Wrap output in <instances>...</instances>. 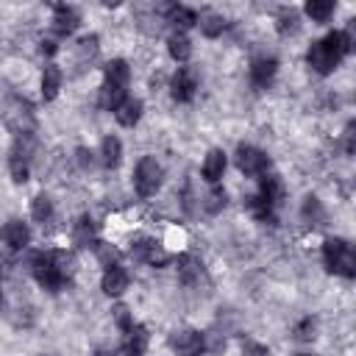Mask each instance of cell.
I'll use <instances>...</instances> for the list:
<instances>
[{"mask_svg":"<svg viewBox=\"0 0 356 356\" xmlns=\"http://www.w3.org/2000/svg\"><path fill=\"white\" fill-rule=\"evenodd\" d=\"M28 270L47 292H61L75 275V256L70 250H36L28 259Z\"/></svg>","mask_w":356,"mask_h":356,"instance_id":"1","label":"cell"},{"mask_svg":"<svg viewBox=\"0 0 356 356\" xmlns=\"http://www.w3.org/2000/svg\"><path fill=\"white\" fill-rule=\"evenodd\" d=\"M345 56H348V47H345L342 31H331L323 39L312 42V47L306 50V64L317 75H331Z\"/></svg>","mask_w":356,"mask_h":356,"instance_id":"2","label":"cell"},{"mask_svg":"<svg viewBox=\"0 0 356 356\" xmlns=\"http://www.w3.org/2000/svg\"><path fill=\"white\" fill-rule=\"evenodd\" d=\"M323 267L339 278H356V242L328 236L323 242Z\"/></svg>","mask_w":356,"mask_h":356,"instance_id":"3","label":"cell"},{"mask_svg":"<svg viewBox=\"0 0 356 356\" xmlns=\"http://www.w3.org/2000/svg\"><path fill=\"white\" fill-rule=\"evenodd\" d=\"M164 181V167L159 164L156 156H142L136 170H134V189L139 197H153L161 189Z\"/></svg>","mask_w":356,"mask_h":356,"instance_id":"4","label":"cell"},{"mask_svg":"<svg viewBox=\"0 0 356 356\" xmlns=\"http://www.w3.org/2000/svg\"><path fill=\"white\" fill-rule=\"evenodd\" d=\"M234 161H236V170L242 172V175H248V178H261V175H267L270 172V156L261 150V147H256V145H236V153H234Z\"/></svg>","mask_w":356,"mask_h":356,"instance_id":"5","label":"cell"},{"mask_svg":"<svg viewBox=\"0 0 356 356\" xmlns=\"http://www.w3.org/2000/svg\"><path fill=\"white\" fill-rule=\"evenodd\" d=\"M31 153H33V136L22 134L14 139L11 150H8V172L14 178V184H25L31 175Z\"/></svg>","mask_w":356,"mask_h":356,"instance_id":"6","label":"cell"},{"mask_svg":"<svg viewBox=\"0 0 356 356\" xmlns=\"http://www.w3.org/2000/svg\"><path fill=\"white\" fill-rule=\"evenodd\" d=\"M278 75V58L275 56H267V53H259L250 58V70H248V78H250V86L256 92H264L273 86Z\"/></svg>","mask_w":356,"mask_h":356,"instance_id":"7","label":"cell"},{"mask_svg":"<svg viewBox=\"0 0 356 356\" xmlns=\"http://www.w3.org/2000/svg\"><path fill=\"white\" fill-rule=\"evenodd\" d=\"M131 256L150 267H164L170 261V253L153 239V236H134L131 239Z\"/></svg>","mask_w":356,"mask_h":356,"instance_id":"8","label":"cell"},{"mask_svg":"<svg viewBox=\"0 0 356 356\" xmlns=\"http://www.w3.org/2000/svg\"><path fill=\"white\" fill-rule=\"evenodd\" d=\"M170 348L175 350V356H203L206 353V334H200L197 328L172 331Z\"/></svg>","mask_w":356,"mask_h":356,"instance_id":"9","label":"cell"},{"mask_svg":"<svg viewBox=\"0 0 356 356\" xmlns=\"http://www.w3.org/2000/svg\"><path fill=\"white\" fill-rule=\"evenodd\" d=\"M195 92H197V72H195V67H186V64L178 67L172 72V78H170V97L175 103H189L195 97Z\"/></svg>","mask_w":356,"mask_h":356,"instance_id":"10","label":"cell"},{"mask_svg":"<svg viewBox=\"0 0 356 356\" xmlns=\"http://www.w3.org/2000/svg\"><path fill=\"white\" fill-rule=\"evenodd\" d=\"M178 278L189 289H200L203 284H209V273H206L203 261L197 256H189V253L178 259Z\"/></svg>","mask_w":356,"mask_h":356,"instance_id":"11","label":"cell"},{"mask_svg":"<svg viewBox=\"0 0 356 356\" xmlns=\"http://www.w3.org/2000/svg\"><path fill=\"white\" fill-rule=\"evenodd\" d=\"M78 25H81V11L75 6H67V3L53 6V31L58 36H72Z\"/></svg>","mask_w":356,"mask_h":356,"instance_id":"12","label":"cell"},{"mask_svg":"<svg viewBox=\"0 0 356 356\" xmlns=\"http://www.w3.org/2000/svg\"><path fill=\"white\" fill-rule=\"evenodd\" d=\"M131 284V275L122 264H114V267H106L103 270V278H100V289L108 295V298H120Z\"/></svg>","mask_w":356,"mask_h":356,"instance_id":"13","label":"cell"},{"mask_svg":"<svg viewBox=\"0 0 356 356\" xmlns=\"http://www.w3.org/2000/svg\"><path fill=\"white\" fill-rule=\"evenodd\" d=\"M197 11L195 8H189V6H181V3H170V6H164V22H170L175 31H181V33H186V28H195L197 25Z\"/></svg>","mask_w":356,"mask_h":356,"instance_id":"14","label":"cell"},{"mask_svg":"<svg viewBox=\"0 0 356 356\" xmlns=\"http://www.w3.org/2000/svg\"><path fill=\"white\" fill-rule=\"evenodd\" d=\"M245 209H248V214H250L256 222H261V225H275V222H278V214H275L278 206H273L270 200H264L259 192H256V195H245Z\"/></svg>","mask_w":356,"mask_h":356,"instance_id":"15","label":"cell"},{"mask_svg":"<svg viewBox=\"0 0 356 356\" xmlns=\"http://www.w3.org/2000/svg\"><path fill=\"white\" fill-rule=\"evenodd\" d=\"M3 242H6V248H8L11 253L25 250L28 242H31V228H28V222H22V220H8L6 228H3Z\"/></svg>","mask_w":356,"mask_h":356,"instance_id":"16","label":"cell"},{"mask_svg":"<svg viewBox=\"0 0 356 356\" xmlns=\"http://www.w3.org/2000/svg\"><path fill=\"white\" fill-rule=\"evenodd\" d=\"M259 195L264 200H270L273 206H281L286 200V186H284V178L278 172H267L259 178Z\"/></svg>","mask_w":356,"mask_h":356,"instance_id":"17","label":"cell"},{"mask_svg":"<svg viewBox=\"0 0 356 356\" xmlns=\"http://www.w3.org/2000/svg\"><path fill=\"white\" fill-rule=\"evenodd\" d=\"M72 242H75V248H95L100 242L97 239V225L89 214H81L72 222Z\"/></svg>","mask_w":356,"mask_h":356,"instance_id":"18","label":"cell"},{"mask_svg":"<svg viewBox=\"0 0 356 356\" xmlns=\"http://www.w3.org/2000/svg\"><path fill=\"white\" fill-rule=\"evenodd\" d=\"M225 167H228V159H225V153H222L220 147H211V150L206 153V159H203V167H200V172H203V178H206V181L214 186V184L222 178Z\"/></svg>","mask_w":356,"mask_h":356,"instance_id":"19","label":"cell"},{"mask_svg":"<svg viewBox=\"0 0 356 356\" xmlns=\"http://www.w3.org/2000/svg\"><path fill=\"white\" fill-rule=\"evenodd\" d=\"M300 217H303V222H306L309 228H323V225L328 222V211H325V206L320 203V197H314V195H306V197H303Z\"/></svg>","mask_w":356,"mask_h":356,"instance_id":"20","label":"cell"},{"mask_svg":"<svg viewBox=\"0 0 356 356\" xmlns=\"http://www.w3.org/2000/svg\"><path fill=\"white\" fill-rule=\"evenodd\" d=\"M147 342H150L147 328H145L142 323H136V325L125 334V339H122V353H125V356H145Z\"/></svg>","mask_w":356,"mask_h":356,"instance_id":"21","label":"cell"},{"mask_svg":"<svg viewBox=\"0 0 356 356\" xmlns=\"http://www.w3.org/2000/svg\"><path fill=\"white\" fill-rule=\"evenodd\" d=\"M197 28H200V33H203V36L217 39V36H222V31L228 28V19H225L220 11L206 8V11H200V17H197Z\"/></svg>","mask_w":356,"mask_h":356,"instance_id":"22","label":"cell"},{"mask_svg":"<svg viewBox=\"0 0 356 356\" xmlns=\"http://www.w3.org/2000/svg\"><path fill=\"white\" fill-rule=\"evenodd\" d=\"M167 53H170L172 61L186 64V61L192 58V39H189L186 33H181V31H172V33L167 36Z\"/></svg>","mask_w":356,"mask_h":356,"instance_id":"23","label":"cell"},{"mask_svg":"<svg viewBox=\"0 0 356 356\" xmlns=\"http://www.w3.org/2000/svg\"><path fill=\"white\" fill-rule=\"evenodd\" d=\"M128 97H131V95H128V86H117V83H106V81H103L100 95H97V103H100L106 111H117Z\"/></svg>","mask_w":356,"mask_h":356,"instance_id":"24","label":"cell"},{"mask_svg":"<svg viewBox=\"0 0 356 356\" xmlns=\"http://www.w3.org/2000/svg\"><path fill=\"white\" fill-rule=\"evenodd\" d=\"M275 31L281 36H295L300 31V11L292 6H281L275 11Z\"/></svg>","mask_w":356,"mask_h":356,"instance_id":"25","label":"cell"},{"mask_svg":"<svg viewBox=\"0 0 356 356\" xmlns=\"http://www.w3.org/2000/svg\"><path fill=\"white\" fill-rule=\"evenodd\" d=\"M97 159H100V164H103L106 170H117L120 161H122V142H120L117 136H103Z\"/></svg>","mask_w":356,"mask_h":356,"instance_id":"26","label":"cell"},{"mask_svg":"<svg viewBox=\"0 0 356 356\" xmlns=\"http://www.w3.org/2000/svg\"><path fill=\"white\" fill-rule=\"evenodd\" d=\"M103 81L106 83H117V86H128L131 83V67L125 58H111L103 67Z\"/></svg>","mask_w":356,"mask_h":356,"instance_id":"27","label":"cell"},{"mask_svg":"<svg viewBox=\"0 0 356 356\" xmlns=\"http://www.w3.org/2000/svg\"><path fill=\"white\" fill-rule=\"evenodd\" d=\"M61 70L56 67V64H47L44 70H42V100L44 103H50V100H56L58 97V89H61Z\"/></svg>","mask_w":356,"mask_h":356,"instance_id":"28","label":"cell"},{"mask_svg":"<svg viewBox=\"0 0 356 356\" xmlns=\"http://www.w3.org/2000/svg\"><path fill=\"white\" fill-rule=\"evenodd\" d=\"M142 111H145L142 100H139V97H128V100L114 111V117H117V122H120L122 128H134V125L142 120Z\"/></svg>","mask_w":356,"mask_h":356,"instance_id":"29","label":"cell"},{"mask_svg":"<svg viewBox=\"0 0 356 356\" xmlns=\"http://www.w3.org/2000/svg\"><path fill=\"white\" fill-rule=\"evenodd\" d=\"M200 206H203V211H206V214H211V217H214V214H220V211L228 206V192H225L222 186H217V184H214V186L203 195V203H200Z\"/></svg>","mask_w":356,"mask_h":356,"instance_id":"30","label":"cell"},{"mask_svg":"<svg viewBox=\"0 0 356 356\" xmlns=\"http://www.w3.org/2000/svg\"><path fill=\"white\" fill-rule=\"evenodd\" d=\"M334 0H309L306 6H303V11H306V17H312V22H328L331 19V14H334Z\"/></svg>","mask_w":356,"mask_h":356,"instance_id":"31","label":"cell"},{"mask_svg":"<svg viewBox=\"0 0 356 356\" xmlns=\"http://www.w3.org/2000/svg\"><path fill=\"white\" fill-rule=\"evenodd\" d=\"M31 217L36 222H50V217H53V200L44 192L33 195V200H31Z\"/></svg>","mask_w":356,"mask_h":356,"instance_id":"32","label":"cell"},{"mask_svg":"<svg viewBox=\"0 0 356 356\" xmlns=\"http://www.w3.org/2000/svg\"><path fill=\"white\" fill-rule=\"evenodd\" d=\"M95 256H97V261L103 264V270L120 264V250H117L114 245H108V242H97V245H95Z\"/></svg>","mask_w":356,"mask_h":356,"instance_id":"33","label":"cell"},{"mask_svg":"<svg viewBox=\"0 0 356 356\" xmlns=\"http://www.w3.org/2000/svg\"><path fill=\"white\" fill-rule=\"evenodd\" d=\"M292 334H295L298 342H312V339L317 337V320H314V317H303V320H298L295 328H292Z\"/></svg>","mask_w":356,"mask_h":356,"instance_id":"34","label":"cell"},{"mask_svg":"<svg viewBox=\"0 0 356 356\" xmlns=\"http://www.w3.org/2000/svg\"><path fill=\"white\" fill-rule=\"evenodd\" d=\"M97 50H100V39H97L95 33H89V36H81V39H78V58H81V61L95 58V56H97Z\"/></svg>","mask_w":356,"mask_h":356,"instance_id":"35","label":"cell"},{"mask_svg":"<svg viewBox=\"0 0 356 356\" xmlns=\"http://www.w3.org/2000/svg\"><path fill=\"white\" fill-rule=\"evenodd\" d=\"M111 317H114V323H117V328L122 331V334H128L136 323H134V317H131V309L125 306V303H117L114 309H111Z\"/></svg>","mask_w":356,"mask_h":356,"instance_id":"36","label":"cell"},{"mask_svg":"<svg viewBox=\"0 0 356 356\" xmlns=\"http://www.w3.org/2000/svg\"><path fill=\"white\" fill-rule=\"evenodd\" d=\"M339 147L345 150V156L356 159V120H350V122L345 125V131H342V136H339Z\"/></svg>","mask_w":356,"mask_h":356,"instance_id":"37","label":"cell"},{"mask_svg":"<svg viewBox=\"0 0 356 356\" xmlns=\"http://www.w3.org/2000/svg\"><path fill=\"white\" fill-rule=\"evenodd\" d=\"M242 353L245 356H270V348L261 345V342H256L253 337H245L242 339Z\"/></svg>","mask_w":356,"mask_h":356,"instance_id":"38","label":"cell"},{"mask_svg":"<svg viewBox=\"0 0 356 356\" xmlns=\"http://www.w3.org/2000/svg\"><path fill=\"white\" fill-rule=\"evenodd\" d=\"M342 39H345V47L348 53H356V17H350L342 28Z\"/></svg>","mask_w":356,"mask_h":356,"instance_id":"39","label":"cell"},{"mask_svg":"<svg viewBox=\"0 0 356 356\" xmlns=\"http://www.w3.org/2000/svg\"><path fill=\"white\" fill-rule=\"evenodd\" d=\"M75 159H78L81 170H92V164H95V153L86 150V147H78V150H75Z\"/></svg>","mask_w":356,"mask_h":356,"instance_id":"40","label":"cell"},{"mask_svg":"<svg viewBox=\"0 0 356 356\" xmlns=\"http://www.w3.org/2000/svg\"><path fill=\"white\" fill-rule=\"evenodd\" d=\"M56 50H58V44H56L53 39H42V42H39V53H42V56H53Z\"/></svg>","mask_w":356,"mask_h":356,"instance_id":"41","label":"cell"},{"mask_svg":"<svg viewBox=\"0 0 356 356\" xmlns=\"http://www.w3.org/2000/svg\"><path fill=\"white\" fill-rule=\"evenodd\" d=\"M95 356H117V350L114 348H97Z\"/></svg>","mask_w":356,"mask_h":356,"instance_id":"42","label":"cell"},{"mask_svg":"<svg viewBox=\"0 0 356 356\" xmlns=\"http://www.w3.org/2000/svg\"><path fill=\"white\" fill-rule=\"evenodd\" d=\"M298 356H314V353H298Z\"/></svg>","mask_w":356,"mask_h":356,"instance_id":"43","label":"cell"},{"mask_svg":"<svg viewBox=\"0 0 356 356\" xmlns=\"http://www.w3.org/2000/svg\"><path fill=\"white\" fill-rule=\"evenodd\" d=\"M42 356H47V353H42Z\"/></svg>","mask_w":356,"mask_h":356,"instance_id":"44","label":"cell"}]
</instances>
